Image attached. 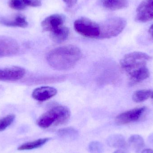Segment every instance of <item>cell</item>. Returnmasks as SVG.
Instances as JSON below:
<instances>
[{
    "label": "cell",
    "instance_id": "cell-5",
    "mask_svg": "<svg viewBox=\"0 0 153 153\" xmlns=\"http://www.w3.org/2000/svg\"><path fill=\"white\" fill-rule=\"evenodd\" d=\"M74 28L76 32L85 37L98 38L100 36V25L88 18H81L76 20Z\"/></svg>",
    "mask_w": 153,
    "mask_h": 153
},
{
    "label": "cell",
    "instance_id": "cell-3",
    "mask_svg": "<svg viewBox=\"0 0 153 153\" xmlns=\"http://www.w3.org/2000/svg\"><path fill=\"white\" fill-rule=\"evenodd\" d=\"M152 57L146 53L134 52L126 54L120 62V66L128 75L139 69L146 67Z\"/></svg>",
    "mask_w": 153,
    "mask_h": 153
},
{
    "label": "cell",
    "instance_id": "cell-12",
    "mask_svg": "<svg viewBox=\"0 0 153 153\" xmlns=\"http://www.w3.org/2000/svg\"><path fill=\"white\" fill-rule=\"evenodd\" d=\"M57 92V90L54 87L42 86L35 89L32 92V96L36 100L43 102L55 96Z\"/></svg>",
    "mask_w": 153,
    "mask_h": 153
},
{
    "label": "cell",
    "instance_id": "cell-9",
    "mask_svg": "<svg viewBox=\"0 0 153 153\" xmlns=\"http://www.w3.org/2000/svg\"><path fill=\"white\" fill-rule=\"evenodd\" d=\"M146 109V107H140L123 112L117 116L116 123L119 125H123L135 122L141 117Z\"/></svg>",
    "mask_w": 153,
    "mask_h": 153
},
{
    "label": "cell",
    "instance_id": "cell-4",
    "mask_svg": "<svg viewBox=\"0 0 153 153\" xmlns=\"http://www.w3.org/2000/svg\"><path fill=\"white\" fill-rule=\"evenodd\" d=\"M126 24V21L124 18L120 17L109 18L100 25L99 38L110 39L117 36L124 30Z\"/></svg>",
    "mask_w": 153,
    "mask_h": 153
},
{
    "label": "cell",
    "instance_id": "cell-29",
    "mask_svg": "<svg viewBox=\"0 0 153 153\" xmlns=\"http://www.w3.org/2000/svg\"><path fill=\"white\" fill-rule=\"evenodd\" d=\"M151 98H152V100H153V91L152 93V96H151Z\"/></svg>",
    "mask_w": 153,
    "mask_h": 153
},
{
    "label": "cell",
    "instance_id": "cell-28",
    "mask_svg": "<svg viewBox=\"0 0 153 153\" xmlns=\"http://www.w3.org/2000/svg\"><path fill=\"white\" fill-rule=\"evenodd\" d=\"M113 153H125L124 152H123V151H122V150H117V151H115V152H114Z\"/></svg>",
    "mask_w": 153,
    "mask_h": 153
},
{
    "label": "cell",
    "instance_id": "cell-14",
    "mask_svg": "<svg viewBox=\"0 0 153 153\" xmlns=\"http://www.w3.org/2000/svg\"><path fill=\"white\" fill-rule=\"evenodd\" d=\"M103 7L110 10H117L126 8L128 6V0H102Z\"/></svg>",
    "mask_w": 153,
    "mask_h": 153
},
{
    "label": "cell",
    "instance_id": "cell-15",
    "mask_svg": "<svg viewBox=\"0 0 153 153\" xmlns=\"http://www.w3.org/2000/svg\"><path fill=\"white\" fill-rule=\"evenodd\" d=\"M70 30L65 26H62L58 29L50 33V37L54 42L62 43L67 39L69 36Z\"/></svg>",
    "mask_w": 153,
    "mask_h": 153
},
{
    "label": "cell",
    "instance_id": "cell-8",
    "mask_svg": "<svg viewBox=\"0 0 153 153\" xmlns=\"http://www.w3.org/2000/svg\"><path fill=\"white\" fill-rule=\"evenodd\" d=\"M25 74V69L19 66L0 67V81L4 82L18 81L23 78Z\"/></svg>",
    "mask_w": 153,
    "mask_h": 153
},
{
    "label": "cell",
    "instance_id": "cell-13",
    "mask_svg": "<svg viewBox=\"0 0 153 153\" xmlns=\"http://www.w3.org/2000/svg\"><path fill=\"white\" fill-rule=\"evenodd\" d=\"M150 71L146 67L133 72L128 75L130 79V83L135 84L146 80L149 77Z\"/></svg>",
    "mask_w": 153,
    "mask_h": 153
},
{
    "label": "cell",
    "instance_id": "cell-25",
    "mask_svg": "<svg viewBox=\"0 0 153 153\" xmlns=\"http://www.w3.org/2000/svg\"><path fill=\"white\" fill-rule=\"evenodd\" d=\"M63 1L67 4L68 7L72 8L76 4L77 0H63Z\"/></svg>",
    "mask_w": 153,
    "mask_h": 153
},
{
    "label": "cell",
    "instance_id": "cell-2",
    "mask_svg": "<svg viewBox=\"0 0 153 153\" xmlns=\"http://www.w3.org/2000/svg\"><path fill=\"white\" fill-rule=\"evenodd\" d=\"M71 117V111L67 107L57 106L50 109L41 115L37 121V124L42 128L60 126L65 124Z\"/></svg>",
    "mask_w": 153,
    "mask_h": 153
},
{
    "label": "cell",
    "instance_id": "cell-23",
    "mask_svg": "<svg viewBox=\"0 0 153 153\" xmlns=\"http://www.w3.org/2000/svg\"><path fill=\"white\" fill-rule=\"evenodd\" d=\"M89 150L91 153H102L104 151V148L101 143L97 141H93L89 144Z\"/></svg>",
    "mask_w": 153,
    "mask_h": 153
},
{
    "label": "cell",
    "instance_id": "cell-11",
    "mask_svg": "<svg viewBox=\"0 0 153 153\" xmlns=\"http://www.w3.org/2000/svg\"><path fill=\"white\" fill-rule=\"evenodd\" d=\"M0 23L4 26L10 27L26 28L28 26L26 17L21 13H14L0 19Z\"/></svg>",
    "mask_w": 153,
    "mask_h": 153
},
{
    "label": "cell",
    "instance_id": "cell-16",
    "mask_svg": "<svg viewBox=\"0 0 153 153\" xmlns=\"http://www.w3.org/2000/svg\"><path fill=\"white\" fill-rule=\"evenodd\" d=\"M107 144L116 148H124L126 147V143L124 137L120 134H113L107 138Z\"/></svg>",
    "mask_w": 153,
    "mask_h": 153
},
{
    "label": "cell",
    "instance_id": "cell-24",
    "mask_svg": "<svg viewBox=\"0 0 153 153\" xmlns=\"http://www.w3.org/2000/svg\"><path fill=\"white\" fill-rule=\"evenodd\" d=\"M27 6L30 7H39L41 5V0H24Z\"/></svg>",
    "mask_w": 153,
    "mask_h": 153
},
{
    "label": "cell",
    "instance_id": "cell-17",
    "mask_svg": "<svg viewBox=\"0 0 153 153\" xmlns=\"http://www.w3.org/2000/svg\"><path fill=\"white\" fill-rule=\"evenodd\" d=\"M50 139L51 138L47 137V138H40L35 141L27 142L20 146L18 147V150L20 151H28V150H33V149L39 148L43 146L46 143H47L50 140Z\"/></svg>",
    "mask_w": 153,
    "mask_h": 153
},
{
    "label": "cell",
    "instance_id": "cell-26",
    "mask_svg": "<svg viewBox=\"0 0 153 153\" xmlns=\"http://www.w3.org/2000/svg\"><path fill=\"white\" fill-rule=\"evenodd\" d=\"M149 35L151 36V38L153 39V24L150 27L148 30Z\"/></svg>",
    "mask_w": 153,
    "mask_h": 153
},
{
    "label": "cell",
    "instance_id": "cell-19",
    "mask_svg": "<svg viewBox=\"0 0 153 153\" xmlns=\"http://www.w3.org/2000/svg\"><path fill=\"white\" fill-rule=\"evenodd\" d=\"M128 143L136 152H139L145 146V142L143 138L138 134H134L129 137Z\"/></svg>",
    "mask_w": 153,
    "mask_h": 153
},
{
    "label": "cell",
    "instance_id": "cell-7",
    "mask_svg": "<svg viewBox=\"0 0 153 153\" xmlns=\"http://www.w3.org/2000/svg\"><path fill=\"white\" fill-rule=\"evenodd\" d=\"M135 20L139 22H146L153 20V0L142 1L137 9Z\"/></svg>",
    "mask_w": 153,
    "mask_h": 153
},
{
    "label": "cell",
    "instance_id": "cell-20",
    "mask_svg": "<svg viewBox=\"0 0 153 153\" xmlns=\"http://www.w3.org/2000/svg\"><path fill=\"white\" fill-rule=\"evenodd\" d=\"M153 91L151 90L144 89L136 91L134 93L132 99L134 102H143L148 100L152 96Z\"/></svg>",
    "mask_w": 153,
    "mask_h": 153
},
{
    "label": "cell",
    "instance_id": "cell-22",
    "mask_svg": "<svg viewBox=\"0 0 153 153\" xmlns=\"http://www.w3.org/2000/svg\"><path fill=\"white\" fill-rule=\"evenodd\" d=\"M8 5L12 9L16 10H23L27 7L24 0H10Z\"/></svg>",
    "mask_w": 153,
    "mask_h": 153
},
{
    "label": "cell",
    "instance_id": "cell-1",
    "mask_svg": "<svg viewBox=\"0 0 153 153\" xmlns=\"http://www.w3.org/2000/svg\"><path fill=\"white\" fill-rule=\"evenodd\" d=\"M82 56L81 50L75 46L70 45L51 50L47 56V60L53 69L65 71L73 68Z\"/></svg>",
    "mask_w": 153,
    "mask_h": 153
},
{
    "label": "cell",
    "instance_id": "cell-21",
    "mask_svg": "<svg viewBox=\"0 0 153 153\" xmlns=\"http://www.w3.org/2000/svg\"><path fill=\"white\" fill-rule=\"evenodd\" d=\"M15 116L13 114H10L0 119V132L3 131L10 126L14 121Z\"/></svg>",
    "mask_w": 153,
    "mask_h": 153
},
{
    "label": "cell",
    "instance_id": "cell-10",
    "mask_svg": "<svg viewBox=\"0 0 153 153\" xmlns=\"http://www.w3.org/2000/svg\"><path fill=\"white\" fill-rule=\"evenodd\" d=\"M65 17L63 14H54L47 17L41 23L43 30L50 33L63 26Z\"/></svg>",
    "mask_w": 153,
    "mask_h": 153
},
{
    "label": "cell",
    "instance_id": "cell-6",
    "mask_svg": "<svg viewBox=\"0 0 153 153\" xmlns=\"http://www.w3.org/2000/svg\"><path fill=\"white\" fill-rule=\"evenodd\" d=\"M19 49V44L14 39L0 36V58L15 55Z\"/></svg>",
    "mask_w": 153,
    "mask_h": 153
},
{
    "label": "cell",
    "instance_id": "cell-18",
    "mask_svg": "<svg viewBox=\"0 0 153 153\" xmlns=\"http://www.w3.org/2000/svg\"><path fill=\"white\" fill-rule=\"evenodd\" d=\"M57 134L62 139L67 140H76L79 136L78 131L72 127L61 128L58 130Z\"/></svg>",
    "mask_w": 153,
    "mask_h": 153
},
{
    "label": "cell",
    "instance_id": "cell-27",
    "mask_svg": "<svg viewBox=\"0 0 153 153\" xmlns=\"http://www.w3.org/2000/svg\"><path fill=\"white\" fill-rule=\"evenodd\" d=\"M141 153H153V150L149 148L144 149Z\"/></svg>",
    "mask_w": 153,
    "mask_h": 153
}]
</instances>
